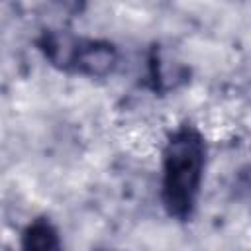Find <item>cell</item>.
I'll return each mask as SVG.
<instances>
[{
	"instance_id": "6da1fadb",
	"label": "cell",
	"mask_w": 251,
	"mask_h": 251,
	"mask_svg": "<svg viewBox=\"0 0 251 251\" xmlns=\"http://www.w3.org/2000/svg\"><path fill=\"white\" fill-rule=\"evenodd\" d=\"M204 141L192 129L176 131L165 149L163 161V202L171 216L186 218L196 202L202 171Z\"/></svg>"
},
{
	"instance_id": "3957f363",
	"label": "cell",
	"mask_w": 251,
	"mask_h": 251,
	"mask_svg": "<svg viewBox=\"0 0 251 251\" xmlns=\"http://www.w3.org/2000/svg\"><path fill=\"white\" fill-rule=\"evenodd\" d=\"M25 245L27 247H33V249H49V247H55L57 241H55V231L51 229L49 224H35L29 227L27 235H25Z\"/></svg>"
},
{
	"instance_id": "7a4b0ae2",
	"label": "cell",
	"mask_w": 251,
	"mask_h": 251,
	"mask_svg": "<svg viewBox=\"0 0 251 251\" xmlns=\"http://www.w3.org/2000/svg\"><path fill=\"white\" fill-rule=\"evenodd\" d=\"M71 61L76 63V69L86 75L104 76L112 71L116 63V53L108 43H88L84 47H75Z\"/></svg>"
}]
</instances>
